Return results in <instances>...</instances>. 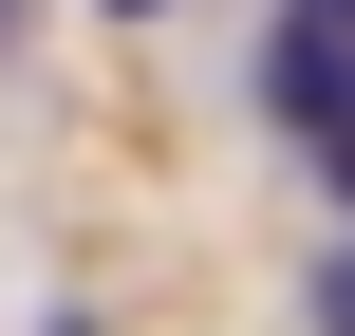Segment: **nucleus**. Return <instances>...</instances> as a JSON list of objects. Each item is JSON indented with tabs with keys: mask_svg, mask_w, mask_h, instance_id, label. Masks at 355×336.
<instances>
[{
	"mask_svg": "<svg viewBox=\"0 0 355 336\" xmlns=\"http://www.w3.org/2000/svg\"><path fill=\"white\" fill-rule=\"evenodd\" d=\"M262 94L300 112V150H318V187L355 206V37H337V19H300V37L262 56Z\"/></svg>",
	"mask_w": 355,
	"mask_h": 336,
	"instance_id": "f257e3e1",
	"label": "nucleus"
},
{
	"mask_svg": "<svg viewBox=\"0 0 355 336\" xmlns=\"http://www.w3.org/2000/svg\"><path fill=\"white\" fill-rule=\"evenodd\" d=\"M318 336H355V243H337V262H318Z\"/></svg>",
	"mask_w": 355,
	"mask_h": 336,
	"instance_id": "f03ea898",
	"label": "nucleus"
},
{
	"mask_svg": "<svg viewBox=\"0 0 355 336\" xmlns=\"http://www.w3.org/2000/svg\"><path fill=\"white\" fill-rule=\"evenodd\" d=\"M112 19H168V0H112Z\"/></svg>",
	"mask_w": 355,
	"mask_h": 336,
	"instance_id": "7ed1b4c3",
	"label": "nucleus"
},
{
	"mask_svg": "<svg viewBox=\"0 0 355 336\" xmlns=\"http://www.w3.org/2000/svg\"><path fill=\"white\" fill-rule=\"evenodd\" d=\"M318 19H337V37H355V0H318Z\"/></svg>",
	"mask_w": 355,
	"mask_h": 336,
	"instance_id": "20e7f679",
	"label": "nucleus"
},
{
	"mask_svg": "<svg viewBox=\"0 0 355 336\" xmlns=\"http://www.w3.org/2000/svg\"><path fill=\"white\" fill-rule=\"evenodd\" d=\"M56 336H75V318H56Z\"/></svg>",
	"mask_w": 355,
	"mask_h": 336,
	"instance_id": "39448f33",
	"label": "nucleus"
}]
</instances>
